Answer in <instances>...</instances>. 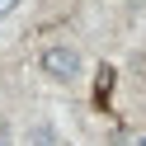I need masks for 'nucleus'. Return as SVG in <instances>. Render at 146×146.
Listing matches in <instances>:
<instances>
[{"mask_svg":"<svg viewBox=\"0 0 146 146\" xmlns=\"http://www.w3.org/2000/svg\"><path fill=\"white\" fill-rule=\"evenodd\" d=\"M38 66L47 71L52 80H76V76H80V52L66 47V42H52V47H42Z\"/></svg>","mask_w":146,"mask_h":146,"instance_id":"obj_1","label":"nucleus"},{"mask_svg":"<svg viewBox=\"0 0 146 146\" xmlns=\"http://www.w3.org/2000/svg\"><path fill=\"white\" fill-rule=\"evenodd\" d=\"M29 146H57L52 123H33V127H29Z\"/></svg>","mask_w":146,"mask_h":146,"instance_id":"obj_2","label":"nucleus"},{"mask_svg":"<svg viewBox=\"0 0 146 146\" xmlns=\"http://www.w3.org/2000/svg\"><path fill=\"white\" fill-rule=\"evenodd\" d=\"M0 146H10V123L0 118Z\"/></svg>","mask_w":146,"mask_h":146,"instance_id":"obj_3","label":"nucleus"},{"mask_svg":"<svg viewBox=\"0 0 146 146\" xmlns=\"http://www.w3.org/2000/svg\"><path fill=\"white\" fill-rule=\"evenodd\" d=\"M10 10H19V0H0V14H10Z\"/></svg>","mask_w":146,"mask_h":146,"instance_id":"obj_4","label":"nucleus"},{"mask_svg":"<svg viewBox=\"0 0 146 146\" xmlns=\"http://www.w3.org/2000/svg\"><path fill=\"white\" fill-rule=\"evenodd\" d=\"M141 146H146V141H141Z\"/></svg>","mask_w":146,"mask_h":146,"instance_id":"obj_5","label":"nucleus"}]
</instances>
